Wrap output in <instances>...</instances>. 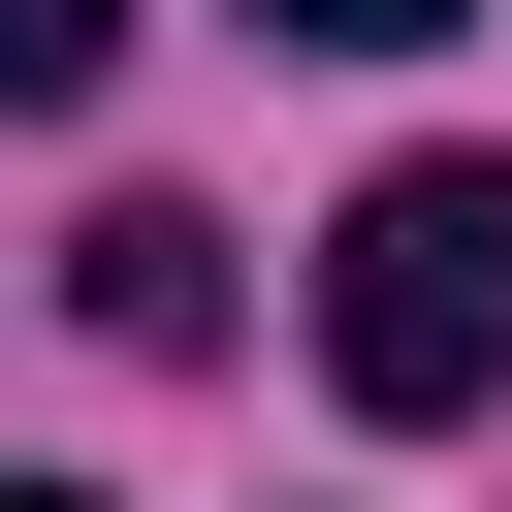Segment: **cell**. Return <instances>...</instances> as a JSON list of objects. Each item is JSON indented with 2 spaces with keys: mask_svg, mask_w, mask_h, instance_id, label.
<instances>
[{
  "mask_svg": "<svg viewBox=\"0 0 512 512\" xmlns=\"http://www.w3.org/2000/svg\"><path fill=\"white\" fill-rule=\"evenodd\" d=\"M256 32H352V64H384V32H448V0H256Z\"/></svg>",
  "mask_w": 512,
  "mask_h": 512,
  "instance_id": "obj_4",
  "label": "cell"
},
{
  "mask_svg": "<svg viewBox=\"0 0 512 512\" xmlns=\"http://www.w3.org/2000/svg\"><path fill=\"white\" fill-rule=\"evenodd\" d=\"M320 384L352 416H480L512 384V160H384L320 224Z\"/></svg>",
  "mask_w": 512,
  "mask_h": 512,
  "instance_id": "obj_1",
  "label": "cell"
},
{
  "mask_svg": "<svg viewBox=\"0 0 512 512\" xmlns=\"http://www.w3.org/2000/svg\"><path fill=\"white\" fill-rule=\"evenodd\" d=\"M64 288H96V352H224V224H192V192H128Z\"/></svg>",
  "mask_w": 512,
  "mask_h": 512,
  "instance_id": "obj_2",
  "label": "cell"
},
{
  "mask_svg": "<svg viewBox=\"0 0 512 512\" xmlns=\"http://www.w3.org/2000/svg\"><path fill=\"white\" fill-rule=\"evenodd\" d=\"M0 512H96V480H0Z\"/></svg>",
  "mask_w": 512,
  "mask_h": 512,
  "instance_id": "obj_5",
  "label": "cell"
},
{
  "mask_svg": "<svg viewBox=\"0 0 512 512\" xmlns=\"http://www.w3.org/2000/svg\"><path fill=\"white\" fill-rule=\"evenodd\" d=\"M96 64H128V0H0V128H32V96H96Z\"/></svg>",
  "mask_w": 512,
  "mask_h": 512,
  "instance_id": "obj_3",
  "label": "cell"
}]
</instances>
